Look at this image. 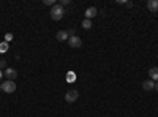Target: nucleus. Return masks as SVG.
Returning a JSON list of instances; mask_svg holds the SVG:
<instances>
[{"label":"nucleus","mask_w":158,"mask_h":117,"mask_svg":"<svg viewBox=\"0 0 158 117\" xmlns=\"http://www.w3.org/2000/svg\"><path fill=\"white\" fill-rule=\"evenodd\" d=\"M63 15H65V8L60 3H57V5H54L51 8V18H52V21H60L63 18Z\"/></svg>","instance_id":"obj_1"},{"label":"nucleus","mask_w":158,"mask_h":117,"mask_svg":"<svg viewBox=\"0 0 158 117\" xmlns=\"http://www.w3.org/2000/svg\"><path fill=\"white\" fill-rule=\"evenodd\" d=\"M2 90H3L5 94H13V92H16V82L6 79V81L2 84Z\"/></svg>","instance_id":"obj_2"},{"label":"nucleus","mask_w":158,"mask_h":117,"mask_svg":"<svg viewBox=\"0 0 158 117\" xmlns=\"http://www.w3.org/2000/svg\"><path fill=\"white\" fill-rule=\"evenodd\" d=\"M77 98H79V92L76 89H70L68 92L65 94V100L68 103H74V101H77Z\"/></svg>","instance_id":"obj_3"},{"label":"nucleus","mask_w":158,"mask_h":117,"mask_svg":"<svg viewBox=\"0 0 158 117\" xmlns=\"http://www.w3.org/2000/svg\"><path fill=\"white\" fill-rule=\"evenodd\" d=\"M68 44H70V48H81L82 46V40L79 36H70L68 38Z\"/></svg>","instance_id":"obj_4"},{"label":"nucleus","mask_w":158,"mask_h":117,"mask_svg":"<svg viewBox=\"0 0 158 117\" xmlns=\"http://www.w3.org/2000/svg\"><path fill=\"white\" fill-rule=\"evenodd\" d=\"M3 76L6 77L8 81H15L16 77H18V71H16L15 68H6L5 73H3Z\"/></svg>","instance_id":"obj_5"},{"label":"nucleus","mask_w":158,"mask_h":117,"mask_svg":"<svg viewBox=\"0 0 158 117\" xmlns=\"http://www.w3.org/2000/svg\"><path fill=\"white\" fill-rule=\"evenodd\" d=\"M149 79L153 81V82L158 81V67H152V68L149 70Z\"/></svg>","instance_id":"obj_6"},{"label":"nucleus","mask_w":158,"mask_h":117,"mask_svg":"<svg viewBox=\"0 0 158 117\" xmlns=\"http://www.w3.org/2000/svg\"><path fill=\"white\" fill-rule=\"evenodd\" d=\"M97 13H98V11H97L95 6L87 8V10H85V19H90V21H92V18H95V16H97Z\"/></svg>","instance_id":"obj_7"},{"label":"nucleus","mask_w":158,"mask_h":117,"mask_svg":"<svg viewBox=\"0 0 158 117\" xmlns=\"http://www.w3.org/2000/svg\"><path fill=\"white\" fill-rule=\"evenodd\" d=\"M56 38H57L59 41H68L70 35H68V32H67V30H60V32H57Z\"/></svg>","instance_id":"obj_8"},{"label":"nucleus","mask_w":158,"mask_h":117,"mask_svg":"<svg viewBox=\"0 0 158 117\" xmlns=\"http://www.w3.org/2000/svg\"><path fill=\"white\" fill-rule=\"evenodd\" d=\"M147 10L152 11V13H156L158 11V0H149L147 2Z\"/></svg>","instance_id":"obj_9"},{"label":"nucleus","mask_w":158,"mask_h":117,"mask_svg":"<svg viewBox=\"0 0 158 117\" xmlns=\"http://www.w3.org/2000/svg\"><path fill=\"white\" fill-rule=\"evenodd\" d=\"M153 86H155V82L150 81V79H147V81L142 82V89L146 90V92H150V90H153Z\"/></svg>","instance_id":"obj_10"},{"label":"nucleus","mask_w":158,"mask_h":117,"mask_svg":"<svg viewBox=\"0 0 158 117\" xmlns=\"http://www.w3.org/2000/svg\"><path fill=\"white\" fill-rule=\"evenodd\" d=\"M81 25H82V29H85V30H90V29H92V21H90V19H84Z\"/></svg>","instance_id":"obj_11"},{"label":"nucleus","mask_w":158,"mask_h":117,"mask_svg":"<svg viewBox=\"0 0 158 117\" xmlns=\"http://www.w3.org/2000/svg\"><path fill=\"white\" fill-rule=\"evenodd\" d=\"M8 52V43L3 41V43H0V54H5Z\"/></svg>","instance_id":"obj_12"},{"label":"nucleus","mask_w":158,"mask_h":117,"mask_svg":"<svg viewBox=\"0 0 158 117\" xmlns=\"http://www.w3.org/2000/svg\"><path fill=\"white\" fill-rule=\"evenodd\" d=\"M8 67H6V62L2 59V60H0V71H2V70H6Z\"/></svg>","instance_id":"obj_13"},{"label":"nucleus","mask_w":158,"mask_h":117,"mask_svg":"<svg viewBox=\"0 0 158 117\" xmlns=\"http://www.w3.org/2000/svg\"><path fill=\"white\" fill-rule=\"evenodd\" d=\"M44 5H49V6H54V5H57V3H56V0H44Z\"/></svg>","instance_id":"obj_14"},{"label":"nucleus","mask_w":158,"mask_h":117,"mask_svg":"<svg viewBox=\"0 0 158 117\" xmlns=\"http://www.w3.org/2000/svg\"><path fill=\"white\" fill-rule=\"evenodd\" d=\"M11 40H13V33H6V35H5V41L8 43V41H11Z\"/></svg>","instance_id":"obj_15"},{"label":"nucleus","mask_w":158,"mask_h":117,"mask_svg":"<svg viewBox=\"0 0 158 117\" xmlns=\"http://www.w3.org/2000/svg\"><path fill=\"white\" fill-rule=\"evenodd\" d=\"M68 81H70V82H73V81H74V74H73V73H70V74H68Z\"/></svg>","instance_id":"obj_16"},{"label":"nucleus","mask_w":158,"mask_h":117,"mask_svg":"<svg viewBox=\"0 0 158 117\" xmlns=\"http://www.w3.org/2000/svg\"><path fill=\"white\" fill-rule=\"evenodd\" d=\"M70 3V0H62V2H60V5L62 6H65V5H68Z\"/></svg>","instance_id":"obj_17"},{"label":"nucleus","mask_w":158,"mask_h":117,"mask_svg":"<svg viewBox=\"0 0 158 117\" xmlns=\"http://www.w3.org/2000/svg\"><path fill=\"white\" fill-rule=\"evenodd\" d=\"M153 89H155V90H156V92H158V81L155 82V86H153Z\"/></svg>","instance_id":"obj_18"},{"label":"nucleus","mask_w":158,"mask_h":117,"mask_svg":"<svg viewBox=\"0 0 158 117\" xmlns=\"http://www.w3.org/2000/svg\"><path fill=\"white\" fill-rule=\"evenodd\" d=\"M3 79V71H0V81Z\"/></svg>","instance_id":"obj_19"},{"label":"nucleus","mask_w":158,"mask_h":117,"mask_svg":"<svg viewBox=\"0 0 158 117\" xmlns=\"http://www.w3.org/2000/svg\"><path fill=\"white\" fill-rule=\"evenodd\" d=\"M0 90H2V86H0Z\"/></svg>","instance_id":"obj_20"}]
</instances>
